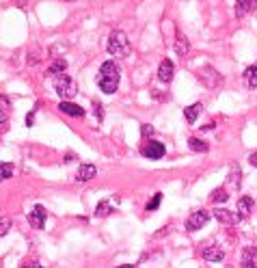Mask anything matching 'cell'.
Instances as JSON below:
<instances>
[{
    "label": "cell",
    "mask_w": 257,
    "mask_h": 268,
    "mask_svg": "<svg viewBox=\"0 0 257 268\" xmlns=\"http://www.w3.org/2000/svg\"><path fill=\"white\" fill-rule=\"evenodd\" d=\"M32 121H35V111L26 115V125H32Z\"/></svg>",
    "instance_id": "4dcf8cb0"
},
{
    "label": "cell",
    "mask_w": 257,
    "mask_h": 268,
    "mask_svg": "<svg viewBox=\"0 0 257 268\" xmlns=\"http://www.w3.org/2000/svg\"><path fill=\"white\" fill-rule=\"evenodd\" d=\"M95 176H97L95 165H80V169L76 171V179H78V182H89V179H93Z\"/></svg>",
    "instance_id": "5bb4252c"
},
{
    "label": "cell",
    "mask_w": 257,
    "mask_h": 268,
    "mask_svg": "<svg viewBox=\"0 0 257 268\" xmlns=\"http://www.w3.org/2000/svg\"><path fill=\"white\" fill-rule=\"evenodd\" d=\"M240 186H242V171L236 167L231 173H229V178H227V188H231V190H240Z\"/></svg>",
    "instance_id": "2e32d148"
},
{
    "label": "cell",
    "mask_w": 257,
    "mask_h": 268,
    "mask_svg": "<svg viewBox=\"0 0 257 268\" xmlns=\"http://www.w3.org/2000/svg\"><path fill=\"white\" fill-rule=\"evenodd\" d=\"M160 201H162V193H156V195H154V199H151L149 204H147L145 210H147V212H156L158 208H160Z\"/></svg>",
    "instance_id": "d4e9b609"
},
{
    "label": "cell",
    "mask_w": 257,
    "mask_h": 268,
    "mask_svg": "<svg viewBox=\"0 0 257 268\" xmlns=\"http://www.w3.org/2000/svg\"><path fill=\"white\" fill-rule=\"evenodd\" d=\"M240 266L257 268V247H244L242 258H240Z\"/></svg>",
    "instance_id": "9c48e42d"
},
{
    "label": "cell",
    "mask_w": 257,
    "mask_h": 268,
    "mask_svg": "<svg viewBox=\"0 0 257 268\" xmlns=\"http://www.w3.org/2000/svg\"><path fill=\"white\" fill-rule=\"evenodd\" d=\"M227 199H229V195H227L225 188H216V190H212V195H210L212 204H225Z\"/></svg>",
    "instance_id": "7402d4cb"
},
{
    "label": "cell",
    "mask_w": 257,
    "mask_h": 268,
    "mask_svg": "<svg viewBox=\"0 0 257 268\" xmlns=\"http://www.w3.org/2000/svg\"><path fill=\"white\" fill-rule=\"evenodd\" d=\"M108 54H113V57H128L130 54V39L128 35H125L123 30H113L111 37H108V46H106Z\"/></svg>",
    "instance_id": "7a4b0ae2"
},
{
    "label": "cell",
    "mask_w": 257,
    "mask_h": 268,
    "mask_svg": "<svg viewBox=\"0 0 257 268\" xmlns=\"http://www.w3.org/2000/svg\"><path fill=\"white\" fill-rule=\"evenodd\" d=\"M190 50V43H188V39H186L184 35H177V41H175V52L179 54V57H184L186 52Z\"/></svg>",
    "instance_id": "44dd1931"
},
{
    "label": "cell",
    "mask_w": 257,
    "mask_h": 268,
    "mask_svg": "<svg viewBox=\"0 0 257 268\" xmlns=\"http://www.w3.org/2000/svg\"><path fill=\"white\" fill-rule=\"evenodd\" d=\"M7 125H9V113L4 108H0V136L7 132Z\"/></svg>",
    "instance_id": "484cf974"
},
{
    "label": "cell",
    "mask_w": 257,
    "mask_h": 268,
    "mask_svg": "<svg viewBox=\"0 0 257 268\" xmlns=\"http://www.w3.org/2000/svg\"><path fill=\"white\" fill-rule=\"evenodd\" d=\"M58 111L65 113V115H69V117H85V108H80L78 104H72L67 100H63L61 104H58Z\"/></svg>",
    "instance_id": "4fadbf2b"
},
{
    "label": "cell",
    "mask_w": 257,
    "mask_h": 268,
    "mask_svg": "<svg viewBox=\"0 0 257 268\" xmlns=\"http://www.w3.org/2000/svg\"><path fill=\"white\" fill-rule=\"evenodd\" d=\"M141 134H143V136H151V134H154V128H151L149 123H143V125H141Z\"/></svg>",
    "instance_id": "f1b7e54d"
},
{
    "label": "cell",
    "mask_w": 257,
    "mask_h": 268,
    "mask_svg": "<svg viewBox=\"0 0 257 268\" xmlns=\"http://www.w3.org/2000/svg\"><path fill=\"white\" fill-rule=\"evenodd\" d=\"M188 147H190L193 151H197V154H205V151L210 149V145H207L205 141L195 139V136H193V139H188Z\"/></svg>",
    "instance_id": "d6986e66"
},
{
    "label": "cell",
    "mask_w": 257,
    "mask_h": 268,
    "mask_svg": "<svg viewBox=\"0 0 257 268\" xmlns=\"http://www.w3.org/2000/svg\"><path fill=\"white\" fill-rule=\"evenodd\" d=\"M197 78L203 83L207 89H216V87L223 85V76L216 72L214 67H210V65H205V67L199 69V74H197Z\"/></svg>",
    "instance_id": "277c9868"
},
{
    "label": "cell",
    "mask_w": 257,
    "mask_h": 268,
    "mask_svg": "<svg viewBox=\"0 0 257 268\" xmlns=\"http://www.w3.org/2000/svg\"><path fill=\"white\" fill-rule=\"evenodd\" d=\"M119 80H121V69L114 61H106L102 63L100 67V76H97V87L104 91V93H114L119 89Z\"/></svg>",
    "instance_id": "6da1fadb"
},
{
    "label": "cell",
    "mask_w": 257,
    "mask_h": 268,
    "mask_svg": "<svg viewBox=\"0 0 257 268\" xmlns=\"http://www.w3.org/2000/svg\"><path fill=\"white\" fill-rule=\"evenodd\" d=\"M29 223L32 229H41L46 225V208L43 206H35L32 208V212L29 214Z\"/></svg>",
    "instance_id": "52a82bcc"
},
{
    "label": "cell",
    "mask_w": 257,
    "mask_h": 268,
    "mask_svg": "<svg viewBox=\"0 0 257 268\" xmlns=\"http://www.w3.org/2000/svg\"><path fill=\"white\" fill-rule=\"evenodd\" d=\"M93 113H95V117L100 119V121L104 119V111H102V104L100 102H93Z\"/></svg>",
    "instance_id": "83f0119b"
},
{
    "label": "cell",
    "mask_w": 257,
    "mask_h": 268,
    "mask_svg": "<svg viewBox=\"0 0 257 268\" xmlns=\"http://www.w3.org/2000/svg\"><path fill=\"white\" fill-rule=\"evenodd\" d=\"M244 78H247L251 89H257V65H251V67L244 69Z\"/></svg>",
    "instance_id": "ffe728a7"
},
{
    "label": "cell",
    "mask_w": 257,
    "mask_h": 268,
    "mask_svg": "<svg viewBox=\"0 0 257 268\" xmlns=\"http://www.w3.org/2000/svg\"><path fill=\"white\" fill-rule=\"evenodd\" d=\"M253 11H257V0H236V18H244Z\"/></svg>",
    "instance_id": "7c38bea8"
},
{
    "label": "cell",
    "mask_w": 257,
    "mask_h": 268,
    "mask_svg": "<svg viewBox=\"0 0 257 268\" xmlns=\"http://www.w3.org/2000/svg\"><path fill=\"white\" fill-rule=\"evenodd\" d=\"M141 154L145 158H149V160H160V158L167 154V149H165V145L158 143V141H147V143L141 147Z\"/></svg>",
    "instance_id": "5b68a950"
},
{
    "label": "cell",
    "mask_w": 257,
    "mask_h": 268,
    "mask_svg": "<svg viewBox=\"0 0 257 268\" xmlns=\"http://www.w3.org/2000/svg\"><path fill=\"white\" fill-rule=\"evenodd\" d=\"M65 69H67V61H65V59H57V61H54L50 67H48V74L57 78V76L65 74Z\"/></svg>",
    "instance_id": "ac0fdd59"
},
{
    "label": "cell",
    "mask_w": 257,
    "mask_h": 268,
    "mask_svg": "<svg viewBox=\"0 0 257 268\" xmlns=\"http://www.w3.org/2000/svg\"><path fill=\"white\" fill-rule=\"evenodd\" d=\"M201 258L207 262H223L225 253H223L216 244H205V247H201Z\"/></svg>",
    "instance_id": "ba28073f"
},
{
    "label": "cell",
    "mask_w": 257,
    "mask_h": 268,
    "mask_svg": "<svg viewBox=\"0 0 257 268\" xmlns=\"http://www.w3.org/2000/svg\"><path fill=\"white\" fill-rule=\"evenodd\" d=\"M69 2H72V0H69Z\"/></svg>",
    "instance_id": "1f68e13d"
},
{
    "label": "cell",
    "mask_w": 257,
    "mask_h": 268,
    "mask_svg": "<svg viewBox=\"0 0 257 268\" xmlns=\"http://www.w3.org/2000/svg\"><path fill=\"white\" fill-rule=\"evenodd\" d=\"M11 176H13V165L11 162H0V182L9 179Z\"/></svg>",
    "instance_id": "603a6c76"
},
{
    "label": "cell",
    "mask_w": 257,
    "mask_h": 268,
    "mask_svg": "<svg viewBox=\"0 0 257 268\" xmlns=\"http://www.w3.org/2000/svg\"><path fill=\"white\" fill-rule=\"evenodd\" d=\"M9 229H11V218L2 216V218H0V238H2V236H7V234H9Z\"/></svg>",
    "instance_id": "4316f807"
},
{
    "label": "cell",
    "mask_w": 257,
    "mask_h": 268,
    "mask_svg": "<svg viewBox=\"0 0 257 268\" xmlns=\"http://www.w3.org/2000/svg\"><path fill=\"white\" fill-rule=\"evenodd\" d=\"M214 218H216V221H221V223H225V225H233V223H240V218H238L236 212L225 210V208H216V210H214Z\"/></svg>",
    "instance_id": "8fae6325"
},
{
    "label": "cell",
    "mask_w": 257,
    "mask_h": 268,
    "mask_svg": "<svg viewBox=\"0 0 257 268\" xmlns=\"http://www.w3.org/2000/svg\"><path fill=\"white\" fill-rule=\"evenodd\" d=\"M173 76H175V65H173V61L165 59V61L160 63V67H158V78H160L162 83H171Z\"/></svg>",
    "instance_id": "30bf717a"
},
{
    "label": "cell",
    "mask_w": 257,
    "mask_h": 268,
    "mask_svg": "<svg viewBox=\"0 0 257 268\" xmlns=\"http://www.w3.org/2000/svg\"><path fill=\"white\" fill-rule=\"evenodd\" d=\"M251 212H253V199L251 197H240V201H238V218L242 221V218H247Z\"/></svg>",
    "instance_id": "9a60e30c"
},
{
    "label": "cell",
    "mask_w": 257,
    "mask_h": 268,
    "mask_svg": "<svg viewBox=\"0 0 257 268\" xmlns=\"http://www.w3.org/2000/svg\"><path fill=\"white\" fill-rule=\"evenodd\" d=\"M201 108H203V104H190L188 108H184V117H186V121L188 123H195L197 121V117H199V113H201Z\"/></svg>",
    "instance_id": "e0dca14e"
},
{
    "label": "cell",
    "mask_w": 257,
    "mask_h": 268,
    "mask_svg": "<svg viewBox=\"0 0 257 268\" xmlns=\"http://www.w3.org/2000/svg\"><path fill=\"white\" fill-rule=\"evenodd\" d=\"M111 212H113V208L108 201H102V204H97V208H95V216H108Z\"/></svg>",
    "instance_id": "cb8c5ba5"
},
{
    "label": "cell",
    "mask_w": 257,
    "mask_h": 268,
    "mask_svg": "<svg viewBox=\"0 0 257 268\" xmlns=\"http://www.w3.org/2000/svg\"><path fill=\"white\" fill-rule=\"evenodd\" d=\"M54 89H57V93L63 97V100H72L76 93H78V85H76V80L72 76L61 74V76H57V80H54Z\"/></svg>",
    "instance_id": "3957f363"
},
{
    "label": "cell",
    "mask_w": 257,
    "mask_h": 268,
    "mask_svg": "<svg viewBox=\"0 0 257 268\" xmlns=\"http://www.w3.org/2000/svg\"><path fill=\"white\" fill-rule=\"evenodd\" d=\"M249 162H251V167H257V151H253V154L249 156Z\"/></svg>",
    "instance_id": "f546056e"
},
{
    "label": "cell",
    "mask_w": 257,
    "mask_h": 268,
    "mask_svg": "<svg viewBox=\"0 0 257 268\" xmlns=\"http://www.w3.org/2000/svg\"><path fill=\"white\" fill-rule=\"evenodd\" d=\"M207 221H210V212L207 210H195L193 214L188 216V221H186V229H188V232H197V229H201Z\"/></svg>",
    "instance_id": "8992f818"
}]
</instances>
